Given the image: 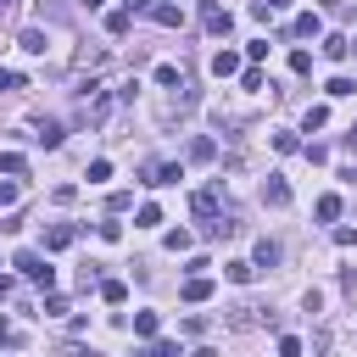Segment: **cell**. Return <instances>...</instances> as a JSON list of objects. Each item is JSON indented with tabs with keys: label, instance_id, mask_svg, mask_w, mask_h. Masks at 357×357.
Instances as JSON below:
<instances>
[{
	"label": "cell",
	"instance_id": "6da1fadb",
	"mask_svg": "<svg viewBox=\"0 0 357 357\" xmlns=\"http://www.w3.org/2000/svg\"><path fill=\"white\" fill-rule=\"evenodd\" d=\"M11 268H22V273H28L33 284H45V290L56 284V268H50V262H45L39 251H17V262H11Z\"/></svg>",
	"mask_w": 357,
	"mask_h": 357
},
{
	"label": "cell",
	"instance_id": "7a4b0ae2",
	"mask_svg": "<svg viewBox=\"0 0 357 357\" xmlns=\"http://www.w3.org/2000/svg\"><path fill=\"white\" fill-rule=\"evenodd\" d=\"M201 28H206V33H218V39H223V33H229V28H234V17H229V11H223V6H218V0H201Z\"/></svg>",
	"mask_w": 357,
	"mask_h": 357
},
{
	"label": "cell",
	"instance_id": "3957f363",
	"mask_svg": "<svg viewBox=\"0 0 357 357\" xmlns=\"http://www.w3.org/2000/svg\"><path fill=\"white\" fill-rule=\"evenodd\" d=\"M190 212H195V218H218V212H223V190H218V184L195 190V195H190Z\"/></svg>",
	"mask_w": 357,
	"mask_h": 357
},
{
	"label": "cell",
	"instance_id": "277c9868",
	"mask_svg": "<svg viewBox=\"0 0 357 357\" xmlns=\"http://www.w3.org/2000/svg\"><path fill=\"white\" fill-rule=\"evenodd\" d=\"M184 167L178 162H145V184H178Z\"/></svg>",
	"mask_w": 357,
	"mask_h": 357
},
{
	"label": "cell",
	"instance_id": "5b68a950",
	"mask_svg": "<svg viewBox=\"0 0 357 357\" xmlns=\"http://www.w3.org/2000/svg\"><path fill=\"white\" fill-rule=\"evenodd\" d=\"M262 201H268V206H290V184H284L279 173H268V178H262Z\"/></svg>",
	"mask_w": 357,
	"mask_h": 357
},
{
	"label": "cell",
	"instance_id": "8992f818",
	"mask_svg": "<svg viewBox=\"0 0 357 357\" xmlns=\"http://www.w3.org/2000/svg\"><path fill=\"white\" fill-rule=\"evenodd\" d=\"M145 11H151V22H162V28H178V22H184V11H178V6H167V0H151Z\"/></svg>",
	"mask_w": 357,
	"mask_h": 357
},
{
	"label": "cell",
	"instance_id": "52a82bcc",
	"mask_svg": "<svg viewBox=\"0 0 357 357\" xmlns=\"http://www.w3.org/2000/svg\"><path fill=\"white\" fill-rule=\"evenodd\" d=\"M206 234H212V240H234V234H240V218L218 212V218H206Z\"/></svg>",
	"mask_w": 357,
	"mask_h": 357
},
{
	"label": "cell",
	"instance_id": "ba28073f",
	"mask_svg": "<svg viewBox=\"0 0 357 357\" xmlns=\"http://www.w3.org/2000/svg\"><path fill=\"white\" fill-rule=\"evenodd\" d=\"M73 245V223H50L45 229V251H67Z\"/></svg>",
	"mask_w": 357,
	"mask_h": 357
},
{
	"label": "cell",
	"instance_id": "9c48e42d",
	"mask_svg": "<svg viewBox=\"0 0 357 357\" xmlns=\"http://www.w3.org/2000/svg\"><path fill=\"white\" fill-rule=\"evenodd\" d=\"M206 296H212V279H206V273L195 268V273L184 279V301H206Z\"/></svg>",
	"mask_w": 357,
	"mask_h": 357
},
{
	"label": "cell",
	"instance_id": "30bf717a",
	"mask_svg": "<svg viewBox=\"0 0 357 357\" xmlns=\"http://www.w3.org/2000/svg\"><path fill=\"white\" fill-rule=\"evenodd\" d=\"M156 84H162V89H184L190 78H184V67H173V61H162V67H156Z\"/></svg>",
	"mask_w": 357,
	"mask_h": 357
},
{
	"label": "cell",
	"instance_id": "8fae6325",
	"mask_svg": "<svg viewBox=\"0 0 357 357\" xmlns=\"http://www.w3.org/2000/svg\"><path fill=\"white\" fill-rule=\"evenodd\" d=\"M33 139H39V145H61V123H56V117H39V123H33Z\"/></svg>",
	"mask_w": 357,
	"mask_h": 357
},
{
	"label": "cell",
	"instance_id": "7c38bea8",
	"mask_svg": "<svg viewBox=\"0 0 357 357\" xmlns=\"http://www.w3.org/2000/svg\"><path fill=\"white\" fill-rule=\"evenodd\" d=\"M223 273H229L234 284H251V279H257L262 268H257V262H240V257H234V262H223Z\"/></svg>",
	"mask_w": 357,
	"mask_h": 357
},
{
	"label": "cell",
	"instance_id": "4fadbf2b",
	"mask_svg": "<svg viewBox=\"0 0 357 357\" xmlns=\"http://www.w3.org/2000/svg\"><path fill=\"white\" fill-rule=\"evenodd\" d=\"M257 318H262V307H251V301H240V307H229V324H234V329H251Z\"/></svg>",
	"mask_w": 357,
	"mask_h": 357
},
{
	"label": "cell",
	"instance_id": "5bb4252c",
	"mask_svg": "<svg viewBox=\"0 0 357 357\" xmlns=\"http://www.w3.org/2000/svg\"><path fill=\"white\" fill-rule=\"evenodd\" d=\"M17 45H22L28 56H45V28H22V33H17Z\"/></svg>",
	"mask_w": 357,
	"mask_h": 357
},
{
	"label": "cell",
	"instance_id": "9a60e30c",
	"mask_svg": "<svg viewBox=\"0 0 357 357\" xmlns=\"http://www.w3.org/2000/svg\"><path fill=\"white\" fill-rule=\"evenodd\" d=\"M212 73H218V78L240 73V56H234V50H218V56H212Z\"/></svg>",
	"mask_w": 357,
	"mask_h": 357
},
{
	"label": "cell",
	"instance_id": "2e32d148",
	"mask_svg": "<svg viewBox=\"0 0 357 357\" xmlns=\"http://www.w3.org/2000/svg\"><path fill=\"white\" fill-rule=\"evenodd\" d=\"M156 324H162L156 312H134V335H145V340H156Z\"/></svg>",
	"mask_w": 357,
	"mask_h": 357
},
{
	"label": "cell",
	"instance_id": "e0dca14e",
	"mask_svg": "<svg viewBox=\"0 0 357 357\" xmlns=\"http://www.w3.org/2000/svg\"><path fill=\"white\" fill-rule=\"evenodd\" d=\"M318 28H324V17H318V11H307V17H296V33H301V39H312Z\"/></svg>",
	"mask_w": 357,
	"mask_h": 357
},
{
	"label": "cell",
	"instance_id": "ac0fdd59",
	"mask_svg": "<svg viewBox=\"0 0 357 357\" xmlns=\"http://www.w3.org/2000/svg\"><path fill=\"white\" fill-rule=\"evenodd\" d=\"M346 50H351V39H340V33H329V39H324V56H329V61H340Z\"/></svg>",
	"mask_w": 357,
	"mask_h": 357
},
{
	"label": "cell",
	"instance_id": "d6986e66",
	"mask_svg": "<svg viewBox=\"0 0 357 357\" xmlns=\"http://www.w3.org/2000/svg\"><path fill=\"white\" fill-rule=\"evenodd\" d=\"M212 156H218L212 139H190V162H212Z\"/></svg>",
	"mask_w": 357,
	"mask_h": 357
},
{
	"label": "cell",
	"instance_id": "ffe728a7",
	"mask_svg": "<svg viewBox=\"0 0 357 357\" xmlns=\"http://www.w3.org/2000/svg\"><path fill=\"white\" fill-rule=\"evenodd\" d=\"M0 173H11V178H22V173H28V162H22L17 151H6V156H0Z\"/></svg>",
	"mask_w": 357,
	"mask_h": 357
},
{
	"label": "cell",
	"instance_id": "44dd1931",
	"mask_svg": "<svg viewBox=\"0 0 357 357\" xmlns=\"http://www.w3.org/2000/svg\"><path fill=\"white\" fill-rule=\"evenodd\" d=\"M318 218L335 223V218H340V195H318Z\"/></svg>",
	"mask_w": 357,
	"mask_h": 357
},
{
	"label": "cell",
	"instance_id": "7402d4cb",
	"mask_svg": "<svg viewBox=\"0 0 357 357\" xmlns=\"http://www.w3.org/2000/svg\"><path fill=\"white\" fill-rule=\"evenodd\" d=\"M279 262V245L273 240H257V268H273Z\"/></svg>",
	"mask_w": 357,
	"mask_h": 357
},
{
	"label": "cell",
	"instance_id": "603a6c76",
	"mask_svg": "<svg viewBox=\"0 0 357 357\" xmlns=\"http://www.w3.org/2000/svg\"><path fill=\"white\" fill-rule=\"evenodd\" d=\"M100 296L117 307V301H128V284H123V279H106V284H100Z\"/></svg>",
	"mask_w": 357,
	"mask_h": 357
},
{
	"label": "cell",
	"instance_id": "cb8c5ba5",
	"mask_svg": "<svg viewBox=\"0 0 357 357\" xmlns=\"http://www.w3.org/2000/svg\"><path fill=\"white\" fill-rule=\"evenodd\" d=\"M128 17H134V11H128V6H123V11H112V17H106V28H112V33H117V39H123V33H128Z\"/></svg>",
	"mask_w": 357,
	"mask_h": 357
},
{
	"label": "cell",
	"instance_id": "d4e9b609",
	"mask_svg": "<svg viewBox=\"0 0 357 357\" xmlns=\"http://www.w3.org/2000/svg\"><path fill=\"white\" fill-rule=\"evenodd\" d=\"M106 178H112V162L95 156V162H89V184H106Z\"/></svg>",
	"mask_w": 357,
	"mask_h": 357
},
{
	"label": "cell",
	"instance_id": "484cf974",
	"mask_svg": "<svg viewBox=\"0 0 357 357\" xmlns=\"http://www.w3.org/2000/svg\"><path fill=\"white\" fill-rule=\"evenodd\" d=\"M151 223H162V206H156V201H145V206H139V229H151Z\"/></svg>",
	"mask_w": 357,
	"mask_h": 357
},
{
	"label": "cell",
	"instance_id": "4316f807",
	"mask_svg": "<svg viewBox=\"0 0 357 357\" xmlns=\"http://www.w3.org/2000/svg\"><path fill=\"white\" fill-rule=\"evenodd\" d=\"M17 195H22L17 178H0V206H17Z\"/></svg>",
	"mask_w": 357,
	"mask_h": 357
},
{
	"label": "cell",
	"instance_id": "83f0119b",
	"mask_svg": "<svg viewBox=\"0 0 357 357\" xmlns=\"http://www.w3.org/2000/svg\"><path fill=\"white\" fill-rule=\"evenodd\" d=\"M351 89H357V84H351L346 73H335V78H329V95H351Z\"/></svg>",
	"mask_w": 357,
	"mask_h": 357
},
{
	"label": "cell",
	"instance_id": "f1b7e54d",
	"mask_svg": "<svg viewBox=\"0 0 357 357\" xmlns=\"http://www.w3.org/2000/svg\"><path fill=\"white\" fill-rule=\"evenodd\" d=\"M329 123V106H307V128H324Z\"/></svg>",
	"mask_w": 357,
	"mask_h": 357
},
{
	"label": "cell",
	"instance_id": "f546056e",
	"mask_svg": "<svg viewBox=\"0 0 357 357\" xmlns=\"http://www.w3.org/2000/svg\"><path fill=\"white\" fill-rule=\"evenodd\" d=\"M0 346H22V329H11V324H0Z\"/></svg>",
	"mask_w": 357,
	"mask_h": 357
},
{
	"label": "cell",
	"instance_id": "4dcf8cb0",
	"mask_svg": "<svg viewBox=\"0 0 357 357\" xmlns=\"http://www.w3.org/2000/svg\"><path fill=\"white\" fill-rule=\"evenodd\" d=\"M6 89H22V78H17V73H6V67H0V95H6Z\"/></svg>",
	"mask_w": 357,
	"mask_h": 357
},
{
	"label": "cell",
	"instance_id": "1f68e13d",
	"mask_svg": "<svg viewBox=\"0 0 357 357\" xmlns=\"http://www.w3.org/2000/svg\"><path fill=\"white\" fill-rule=\"evenodd\" d=\"M346 145H351V151H357V123H351V134H346Z\"/></svg>",
	"mask_w": 357,
	"mask_h": 357
},
{
	"label": "cell",
	"instance_id": "d6a6232c",
	"mask_svg": "<svg viewBox=\"0 0 357 357\" xmlns=\"http://www.w3.org/2000/svg\"><path fill=\"white\" fill-rule=\"evenodd\" d=\"M11 6H17V0H0V17H6V11H11Z\"/></svg>",
	"mask_w": 357,
	"mask_h": 357
},
{
	"label": "cell",
	"instance_id": "836d02e7",
	"mask_svg": "<svg viewBox=\"0 0 357 357\" xmlns=\"http://www.w3.org/2000/svg\"><path fill=\"white\" fill-rule=\"evenodd\" d=\"M84 6H100V0H84Z\"/></svg>",
	"mask_w": 357,
	"mask_h": 357
},
{
	"label": "cell",
	"instance_id": "e575fe53",
	"mask_svg": "<svg viewBox=\"0 0 357 357\" xmlns=\"http://www.w3.org/2000/svg\"><path fill=\"white\" fill-rule=\"evenodd\" d=\"M351 50H357V39H351Z\"/></svg>",
	"mask_w": 357,
	"mask_h": 357
}]
</instances>
